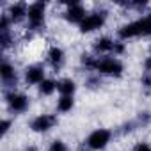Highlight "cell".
I'll return each mask as SVG.
<instances>
[{"label": "cell", "instance_id": "6da1fadb", "mask_svg": "<svg viewBox=\"0 0 151 151\" xmlns=\"http://www.w3.org/2000/svg\"><path fill=\"white\" fill-rule=\"evenodd\" d=\"M151 34V16H144V18H139L135 22H130L126 25H123L119 30H117V36L119 39L126 41V39H132V37H140V36H149Z\"/></svg>", "mask_w": 151, "mask_h": 151}, {"label": "cell", "instance_id": "7a4b0ae2", "mask_svg": "<svg viewBox=\"0 0 151 151\" xmlns=\"http://www.w3.org/2000/svg\"><path fill=\"white\" fill-rule=\"evenodd\" d=\"M94 69L101 75H107V77H121L124 66L119 59H112V57H103V59H96Z\"/></svg>", "mask_w": 151, "mask_h": 151}, {"label": "cell", "instance_id": "3957f363", "mask_svg": "<svg viewBox=\"0 0 151 151\" xmlns=\"http://www.w3.org/2000/svg\"><path fill=\"white\" fill-rule=\"evenodd\" d=\"M45 11H46V4L45 2H34L29 6V27L32 30H37L43 27L45 23Z\"/></svg>", "mask_w": 151, "mask_h": 151}, {"label": "cell", "instance_id": "277c9868", "mask_svg": "<svg viewBox=\"0 0 151 151\" xmlns=\"http://www.w3.org/2000/svg\"><path fill=\"white\" fill-rule=\"evenodd\" d=\"M107 20V11H98V13H91L86 16V20L80 23V32L82 34H89V32H94L98 29L103 27Z\"/></svg>", "mask_w": 151, "mask_h": 151}, {"label": "cell", "instance_id": "5b68a950", "mask_svg": "<svg viewBox=\"0 0 151 151\" xmlns=\"http://www.w3.org/2000/svg\"><path fill=\"white\" fill-rule=\"evenodd\" d=\"M110 139H112V133H110V130H105V128H98V130H94L89 137H87V147L89 149H93V151H100V149H103L109 142H110Z\"/></svg>", "mask_w": 151, "mask_h": 151}, {"label": "cell", "instance_id": "8992f818", "mask_svg": "<svg viewBox=\"0 0 151 151\" xmlns=\"http://www.w3.org/2000/svg\"><path fill=\"white\" fill-rule=\"evenodd\" d=\"M55 124H57V117L55 116H52V114H39L37 117L32 119L30 130L36 132V133H45V132L52 130Z\"/></svg>", "mask_w": 151, "mask_h": 151}, {"label": "cell", "instance_id": "52a82bcc", "mask_svg": "<svg viewBox=\"0 0 151 151\" xmlns=\"http://www.w3.org/2000/svg\"><path fill=\"white\" fill-rule=\"evenodd\" d=\"M6 100H7V105H9V109L13 112L22 114V112H25L29 109V98L25 94H22V93H14L13 91V93H9L6 96Z\"/></svg>", "mask_w": 151, "mask_h": 151}, {"label": "cell", "instance_id": "ba28073f", "mask_svg": "<svg viewBox=\"0 0 151 151\" xmlns=\"http://www.w3.org/2000/svg\"><path fill=\"white\" fill-rule=\"evenodd\" d=\"M25 80H27V84H30V86H39V84H43V82L46 80V78H45V69H43V66H37V64L29 66L27 71H25Z\"/></svg>", "mask_w": 151, "mask_h": 151}, {"label": "cell", "instance_id": "9c48e42d", "mask_svg": "<svg viewBox=\"0 0 151 151\" xmlns=\"http://www.w3.org/2000/svg\"><path fill=\"white\" fill-rule=\"evenodd\" d=\"M64 18H66V22H69V23H78V25H80V23L86 20V9H84V6H80V4L69 6L68 11H66V14H64Z\"/></svg>", "mask_w": 151, "mask_h": 151}, {"label": "cell", "instance_id": "30bf717a", "mask_svg": "<svg viewBox=\"0 0 151 151\" xmlns=\"http://www.w3.org/2000/svg\"><path fill=\"white\" fill-rule=\"evenodd\" d=\"M27 14H29V6L25 2H16V4H13L9 7V18L14 23H18L23 18H27Z\"/></svg>", "mask_w": 151, "mask_h": 151}, {"label": "cell", "instance_id": "8fae6325", "mask_svg": "<svg viewBox=\"0 0 151 151\" xmlns=\"http://www.w3.org/2000/svg\"><path fill=\"white\" fill-rule=\"evenodd\" d=\"M0 77H2L4 84L6 86H11L13 82L16 84V71H14V66L7 60H4L0 64Z\"/></svg>", "mask_w": 151, "mask_h": 151}, {"label": "cell", "instance_id": "7c38bea8", "mask_svg": "<svg viewBox=\"0 0 151 151\" xmlns=\"http://www.w3.org/2000/svg\"><path fill=\"white\" fill-rule=\"evenodd\" d=\"M48 60H50V64H52L55 69H59V68L64 64V50L59 48V46H52V48L48 50Z\"/></svg>", "mask_w": 151, "mask_h": 151}, {"label": "cell", "instance_id": "4fadbf2b", "mask_svg": "<svg viewBox=\"0 0 151 151\" xmlns=\"http://www.w3.org/2000/svg\"><path fill=\"white\" fill-rule=\"evenodd\" d=\"M114 39H110V37H107V36H103V37H98L96 41H94V52L96 53H107V52H112L114 50Z\"/></svg>", "mask_w": 151, "mask_h": 151}, {"label": "cell", "instance_id": "5bb4252c", "mask_svg": "<svg viewBox=\"0 0 151 151\" xmlns=\"http://www.w3.org/2000/svg\"><path fill=\"white\" fill-rule=\"evenodd\" d=\"M57 91L62 96H73V93L77 91V84L71 78H62L60 82H57Z\"/></svg>", "mask_w": 151, "mask_h": 151}, {"label": "cell", "instance_id": "9a60e30c", "mask_svg": "<svg viewBox=\"0 0 151 151\" xmlns=\"http://www.w3.org/2000/svg\"><path fill=\"white\" fill-rule=\"evenodd\" d=\"M75 107V100L73 96H60L57 100V110L66 114V112H71V109Z\"/></svg>", "mask_w": 151, "mask_h": 151}, {"label": "cell", "instance_id": "2e32d148", "mask_svg": "<svg viewBox=\"0 0 151 151\" xmlns=\"http://www.w3.org/2000/svg\"><path fill=\"white\" fill-rule=\"evenodd\" d=\"M55 89H57V84L53 80H50V78H46L43 84H39V94L41 96H50Z\"/></svg>", "mask_w": 151, "mask_h": 151}, {"label": "cell", "instance_id": "e0dca14e", "mask_svg": "<svg viewBox=\"0 0 151 151\" xmlns=\"http://www.w3.org/2000/svg\"><path fill=\"white\" fill-rule=\"evenodd\" d=\"M0 43H2V48L6 50L11 43H13V37H11V32H0Z\"/></svg>", "mask_w": 151, "mask_h": 151}, {"label": "cell", "instance_id": "ac0fdd59", "mask_svg": "<svg viewBox=\"0 0 151 151\" xmlns=\"http://www.w3.org/2000/svg\"><path fill=\"white\" fill-rule=\"evenodd\" d=\"M48 151H68V146H66V142H62V140H53V142L50 144Z\"/></svg>", "mask_w": 151, "mask_h": 151}, {"label": "cell", "instance_id": "d6986e66", "mask_svg": "<svg viewBox=\"0 0 151 151\" xmlns=\"http://www.w3.org/2000/svg\"><path fill=\"white\" fill-rule=\"evenodd\" d=\"M133 151H151V146H149L147 142H139V144L133 147Z\"/></svg>", "mask_w": 151, "mask_h": 151}, {"label": "cell", "instance_id": "ffe728a7", "mask_svg": "<svg viewBox=\"0 0 151 151\" xmlns=\"http://www.w3.org/2000/svg\"><path fill=\"white\" fill-rule=\"evenodd\" d=\"M142 86H144L146 89H151V75H149V73H146L144 77H142Z\"/></svg>", "mask_w": 151, "mask_h": 151}, {"label": "cell", "instance_id": "44dd1931", "mask_svg": "<svg viewBox=\"0 0 151 151\" xmlns=\"http://www.w3.org/2000/svg\"><path fill=\"white\" fill-rule=\"evenodd\" d=\"M9 126H11V121L4 119V121H2V135H6V133L9 132Z\"/></svg>", "mask_w": 151, "mask_h": 151}, {"label": "cell", "instance_id": "7402d4cb", "mask_svg": "<svg viewBox=\"0 0 151 151\" xmlns=\"http://www.w3.org/2000/svg\"><path fill=\"white\" fill-rule=\"evenodd\" d=\"M114 52H116V53H123V52H124V45H123V43H116V45H114Z\"/></svg>", "mask_w": 151, "mask_h": 151}, {"label": "cell", "instance_id": "603a6c76", "mask_svg": "<svg viewBox=\"0 0 151 151\" xmlns=\"http://www.w3.org/2000/svg\"><path fill=\"white\" fill-rule=\"evenodd\" d=\"M144 66H146V69H147V71H151V55H149V57L146 59V62H144Z\"/></svg>", "mask_w": 151, "mask_h": 151}, {"label": "cell", "instance_id": "cb8c5ba5", "mask_svg": "<svg viewBox=\"0 0 151 151\" xmlns=\"http://www.w3.org/2000/svg\"><path fill=\"white\" fill-rule=\"evenodd\" d=\"M29 151H36V149H32V147H30V149H29Z\"/></svg>", "mask_w": 151, "mask_h": 151}, {"label": "cell", "instance_id": "d4e9b609", "mask_svg": "<svg viewBox=\"0 0 151 151\" xmlns=\"http://www.w3.org/2000/svg\"><path fill=\"white\" fill-rule=\"evenodd\" d=\"M149 16H151V14H149Z\"/></svg>", "mask_w": 151, "mask_h": 151}]
</instances>
